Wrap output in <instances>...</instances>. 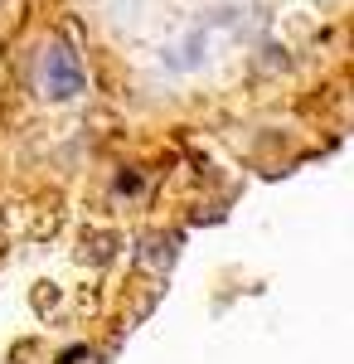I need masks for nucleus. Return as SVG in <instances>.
Returning <instances> with one entry per match:
<instances>
[{"mask_svg":"<svg viewBox=\"0 0 354 364\" xmlns=\"http://www.w3.org/2000/svg\"><path fill=\"white\" fill-rule=\"evenodd\" d=\"M82 87H87V73H82V58L68 49V44H49L39 54V92L49 102H73Z\"/></svg>","mask_w":354,"mask_h":364,"instance_id":"1","label":"nucleus"}]
</instances>
